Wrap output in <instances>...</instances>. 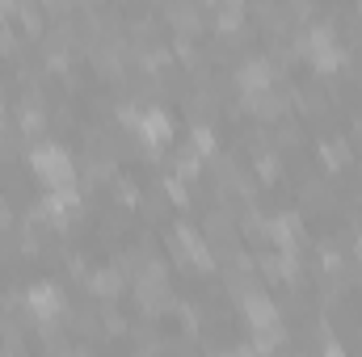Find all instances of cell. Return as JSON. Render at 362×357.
Returning a JSON list of instances; mask_svg holds the SVG:
<instances>
[{
    "label": "cell",
    "mask_w": 362,
    "mask_h": 357,
    "mask_svg": "<svg viewBox=\"0 0 362 357\" xmlns=\"http://www.w3.org/2000/svg\"><path fill=\"white\" fill-rule=\"evenodd\" d=\"M30 169H34V177L47 185V193H72L76 189V164L55 143H38L30 152Z\"/></svg>",
    "instance_id": "obj_1"
},
{
    "label": "cell",
    "mask_w": 362,
    "mask_h": 357,
    "mask_svg": "<svg viewBox=\"0 0 362 357\" xmlns=\"http://www.w3.org/2000/svg\"><path fill=\"white\" fill-rule=\"evenodd\" d=\"M299 51H303L320 72H333V68L346 63V47L337 42V30H333V25H312V30H303V34H299Z\"/></svg>",
    "instance_id": "obj_2"
},
{
    "label": "cell",
    "mask_w": 362,
    "mask_h": 357,
    "mask_svg": "<svg viewBox=\"0 0 362 357\" xmlns=\"http://www.w3.org/2000/svg\"><path fill=\"white\" fill-rule=\"evenodd\" d=\"M135 135L144 139L148 152H160V147L173 139V118H169L160 105H144L139 118H135Z\"/></svg>",
    "instance_id": "obj_3"
},
{
    "label": "cell",
    "mask_w": 362,
    "mask_h": 357,
    "mask_svg": "<svg viewBox=\"0 0 362 357\" xmlns=\"http://www.w3.org/2000/svg\"><path fill=\"white\" fill-rule=\"evenodd\" d=\"M25 311H30L38 324H51V320L64 311V294H59V286H55V282H34V286L25 290Z\"/></svg>",
    "instance_id": "obj_4"
},
{
    "label": "cell",
    "mask_w": 362,
    "mask_h": 357,
    "mask_svg": "<svg viewBox=\"0 0 362 357\" xmlns=\"http://www.w3.org/2000/svg\"><path fill=\"white\" fill-rule=\"evenodd\" d=\"M236 85L245 89V97L274 89V63L270 59H245V63L236 68Z\"/></svg>",
    "instance_id": "obj_5"
},
{
    "label": "cell",
    "mask_w": 362,
    "mask_h": 357,
    "mask_svg": "<svg viewBox=\"0 0 362 357\" xmlns=\"http://www.w3.org/2000/svg\"><path fill=\"white\" fill-rule=\"evenodd\" d=\"M81 214V193H47V206H42V219L55 223V227H68L72 219Z\"/></svg>",
    "instance_id": "obj_6"
},
{
    "label": "cell",
    "mask_w": 362,
    "mask_h": 357,
    "mask_svg": "<svg viewBox=\"0 0 362 357\" xmlns=\"http://www.w3.org/2000/svg\"><path fill=\"white\" fill-rule=\"evenodd\" d=\"M270 240H274L278 253H295V248H299V219H295V214L270 219Z\"/></svg>",
    "instance_id": "obj_7"
},
{
    "label": "cell",
    "mask_w": 362,
    "mask_h": 357,
    "mask_svg": "<svg viewBox=\"0 0 362 357\" xmlns=\"http://www.w3.org/2000/svg\"><path fill=\"white\" fill-rule=\"evenodd\" d=\"M169 21L177 34H198L202 30V13L194 4H169Z\"/></svg>",
    "instance_id": "obj_8"
},
{
    "label": "cell",
    "mask_w": 362,
    "mask_h": 357,
    "mask_svg": "<svg viewBox=\"0 0 362 357\" xmlns=\"http://www.w3.org/2000/svg\"><path fill=\"white\" fill-rule=\"evenodd\" d=\"M89 286H93V294H101V298H114V294L122 290V269H114V265L97 269V273L89 277Z\"/></svg>",
    "instance_id": "obj_9"
},
{
    "label": "cell",
    "mask_w": 362,
    "mask_h": 357,
    "mask_svg": "<svg viewBox=\"0 0 362 357\" xmlns=\"http://www.w3.org/2000/svg\"><path fill=\"white\" fill-rule=\"evenodd\" d=\"M240 17H245V8H240V4H219V8H215V25H219V30H228V34L240 25Z\"/></svg>",
    "instance_id": "obj_10"
},
{
    "label": "cell",
    "mask_w": 362,
    "mask_h": 357,
    "mask_svg": "<svg viewBox=\"0 0 362 357\" xmlns=\"http://www.w3.org/2000/svg\"><path fill=\"white\" fill-rule=\"evenodd\" d=\"M198 160H202V156H198L189 143H181V152H177V177H194V173H198Z\"/></svg>",
    "instance_id": "obj_11"
},
{
    "label": "cell",
    "mask_w": 362,
    "mask_h": 357,
    "mask_svg": "<svg viewBox=\"0 0 362 357\" xmlns=\"http://www.w3.org/2000/svg\"><path fill=\"white\" fill-rule=\"evenodd\" d=\"M325 160H329V164H341V160H346V143H329V147H325Z\"/></svg>",
    "instance_id": "obj_12"
},
{
    "label": "cell",
    "mask_w": 362,
    "mask_h": 357,
    "mask_svg": "<svg viewBox=\"0 0 362 357\" xmlns=\"http://www.w3.org/2000/svg\"><path fill=\"white\" fill-rule=\"evenodd\" d=\"M64 357H81V353H64Z\"/></svg>",
    "instance_id": "obj_13"
}]
</instances>
